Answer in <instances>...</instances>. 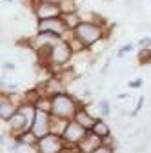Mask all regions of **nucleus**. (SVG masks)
Instances as JSON below:
<instances>
[{"mask_svg":"<svg viewBox=\"0 0 151 153\" xmlns=\"http://www.w3.org/2000/svg\"><path fill=\"white\" fill-rule=\"evenodd\" d=\"M98 109H100V111H98L100 115H109V113H111V111H109L111 106H109L107 100H100V102H98Z\"/></svg>","mask_w":151,"mask_h":153,"instance_id":"obj_20","label":"nucleus"},{"mask_svg":"<svg viewBox=\"0 0 151 153\" xmlns=\"http://www.w3.org/2000/svg\"><path fill=\"white\" fill-rule=\"evenodd\" d=\"M91 131L95 133L97 137H100V139H106L107 135H111V128H109V124H107L106 120H102V119H97V122H95V126H93Z\"/></svg>","mask_w":151,"mask_h":153,"instance_id":"obj_16","label":"nucleus"},{"mask_svg":"<svg viewBox=\"0 0 151 153\" xmlns=\"http://www.w3.org/2000/svg\"><path fill=\"white\" fill-rule=\"evenodd\" d=\"M91 153H115V148H111V146H107V144H100L95 151H91Z\"/></svg>","mask_w":151,"mask_h":153,"instance_id":"obj_21","label":"nucleus"},{"mask_svg":"<svg viewBox=\"0 0 151 153\" xmlns=\"http://www.w3.org/2000/svg\"><path fill=\"white\" fill-rule=\"evenodd\" d=\"M73 49L69 48L66 38H60L56 44L51 46L49 49V60H47V68H49V73H53L55 69L58 68H64L66 64H69V60L73 59Z\"/></svg>","mask_w":151,"mask_h":153,"instance_id":"obj_3","label":"nucleus"},{"mask_svg":"<svg viewBox=\"0 0 151 153\" xmlns=\"http://www.w3.org/2000/svg\"><path fill=\"white\" fill-rule=\"evenodd\" d=\"M31 9L35 13V16L38 20L44 18H55V16H62V7L58 4L53 2H46V0H31Z\"/></svg>","mask_w":151,"mask_h":153,"instance_id":"obj_4","label":"nucleus"},{"mask_svg":"<svg viewBox=\"0 0 151 153\" xmlns=\"http://www.w3.org/2000/svg\"><path fill=\"white\" fill-rule=\"evenodd\" d=\"M62 18H64V22L67 24L69 29H75L80 22H82V16L78 11H71V13H62Z\"/></svg>","mask_w":151,"mask_h":153,"instance_id":"obj_17","label":"nucleus"},{"mask_svg":"<svg viewBox=\"0 0 151 153\" xmlns=\"http://www.w3.org/2000/svg\"><path fill=\"white\" fill-rule=\"evenodd\" d=\"M78 108H80V102L75 97H71L67 93H60V95H56V97H53L51 115L66 119V120H73L77 111H78Z\"/></svg>","mask_w":151,"mask_h":153,"instance_id":"obj_2","label":"nucleus"},{"mask_svg":"<svg viewBox=\"0 0 151 153\" xmlns=\"http://www.w3.org/2000/svg\"><path fill=\"white\" fill-rule=\"evenodd\" d=\"M73 35L77 38H80L87 48H93L98 42H102V38L106 35V27L102 24L93 22V20H82L77 27L73 29Z\"/></svg>","mask_w":151,"mask_h":153,"instance_id":"obj_1","label":"nucleus"},{"mask_svg":"<svg viewBox=\"0 0 151 153\" xmlns=\"http://www.w3.org/2000/svg\"><path fill=\"white\" fill-rule=\"evenodd\" d=\"M6 124H7V129H9V133H11V137H13V139H16L18 135H20V133L31 129V120L26 117L22 111H18V109H16V113L13 115L11 119L6 120Z\"/></svg>","mask_w":151,"mask_h":153,"instance_id":"obj_9","label":"nucleus"},{"mask_svg":"<svg viewBox=\"0 0 151 153\" xmlns=\"http://www.w3.org/2000/svg\"><path fill=\"white\" fill-rule=\"evenodd\" d=\"M15 140H20L24 146H36V142H38V137H36L31 129H27V131L20 133V135H18Z\"/></svg>","mask_w":151,"mask_h":153,"instance_id":"obj_18","label":"nucleus"},{"mask_svg":"<svg viewBox=\"0 0 151 153\" xmlns=\"http://www.w3.org/2000/svg\"><path fill=\"white\" fill-rule=\"evenodd\" d=\"M73 120H77L80 126H84L86 129H93V126H95V122H97V119L91 115V111H87V108H84V106H80L78 108V111H77V115H75V119Z\"/></svg>","mask_w":151,"mask_h":153,"instance_id":"obj_13","label":"nucleus"},{"mask_svg":"<svg viewBox=\"0 0 151 153\" xmlns=\"http://www.w3.org/2000/svg\"><path fill=\"white\" fill-rule=\"evenodd\" d=\"M138 46L140 48H151V36H144L138 40Z\"/></svg>","mask_w":151,"mask_h":153,"instance_id":"obj_22","label":"nucleus"},{"mask_svg":"<svg viewBox=\"0 0 151 153\" xmlns=\"http://www.w3.org/2000/svg\"><path fill=\"white\" fill-rule=\"evenodd\" d=\"M36 29L38 31H49V33H56L58 36H64L69 27L67 24L64 22L62 16H55V18H44V20H38L36 22Z\"/></svg>","mask_w":151,"mask_h":153,"instance_id":"obj_10","label":"nucleus"},{"mask_svg":"<svg viewBox=\"0 0 151 153\" xmlns=\"http://www.w3.org/2000/svg\"><path fill=\"white\" fill-rule=\"evenodd\" d=\"M100 144H102V139H100V137H97L93 131H89L87 135L84 137V140H80L78 149H80L82 153H91V151H95Z\"/></svg>","mask_w":151,"mask_h":153,"instance_id":"obj_12","label":"nucleus"},{"mask_svg":"<svg viewBox=\"0 0 151 153\" xmlns=\"http://www.w3.org/2000/svg\"><path fill=\"white\" fill-rule=\"evenodd\" d=\"M36 89L40 91V95H46V97H56V95H60V93H66V84L60 80V79H56L55 75H49L46 80H42L38 86H36Z\"/></svg>","mask_w":151,"mask_h":153,"instance_id":"obj_8","label":"nucleus"},{"mask_svg":"<svg viewBox=\"0 0 151 153\" xmlns=\"http://www.w3.org/2000/svg\"><path fill=\"white\" fill-rule=\"evenodd\" d=\"M62 36H58L56 33H49V31H38L36 36H33L29 40V48L33 51H40V49H49L53 44H56Z\"/></svg>","mask_w":151,"mask_h":153,"instance_id":"obj_11","label":"nucleus"},{"mask_svg":"<svg viewBox=\"0 0 151 153\" xmlns=\"http://www.w3.org/2000/svg\"><path fill=\"white\" fill-rule=\"evenodd\" d=\"M16 109H18V106L15 102H11L6 95H2V100H0V119L6 122L7 119H11L13 115L16 113Z\"/></svg>","mask_w":151,"mask_h":153,"instance_id":"obj_14","label":"nucleus"},{"mask_svg":"<svg viewBox=\"0 0 151 153\" xmlns=\"http://www.w3.org/2000/svg\"><path fill=\"white\" fill-rule=\"evenodd\" d=\"M137 60L140 66L151 64V48H140V51L137 53Z\"/></svg>","mask_w":151,"mask_h":153,"instance_id":"obj_19","label":"nucleus"},{"mask_svg":"<svg viewBox=\"0 0 151 153\" xmlns=\"http://www.w3.org/2000/svg\"><path fill=\"white\" fill-rule=\"evenodd\" d=\"M87 133H89V129H86L84 126H80L77 120H69V124H67V128L64 131L62 139H64V142L67 146H78L80 140H84V137L87 135Z\"/></svg>","mask_w":151,"mask_h":153,"instance_id":"obj_7","label":"nucleus"},{"mask_svg":"<svg viewBox=\"0 0 151 153\" xmlns=\"http://www.w3.org/2000/svg\"><path fill=\"white\" fill-rule=\"evenodd\" d=\"M4 68H6V71H13L15 69V64L13 62H4Z\"/></svg>","mask_w":151,"mask_h":153,"instance_id":"obj_25","label":"nucleus"},{"mask_svg":"<svg viewBox=\"0 0 151 153\" xmlns=\"http://www.w3.org/2000/svg\"><path fill=\"white\" fill-rule=\"evenodd\" d=\"M66 142L62 139V135H55V133H47L46 137L38 139L35 146V151L36 153H60L64 149Z\"/></svg>","mask_w":151,"mask_h":153,"instance_id":"obj_5","label":"nucleus"},{"mask_svg":"<svg viewBox=\"0 0 151 153\" xmlns=\"http://www.w3.org/2000/svg\"><path fill=\"white\" fill-rule=\"evenodd\" d=\"M31 131L38 139H42V137L47 135V133H51V113L36 109V115H35V119L31 122Z\"/></svg>","mask_w":151,"mask_h":153,"instance_id":"obj_6","label":"nucleus"},{"mask_svg":"<svg viewBox=\"0 0 151 153\" xmlns=\"http://www.w3.org/2000/svg\"><path fill=\"white\" fill-rule=\"evenodd\" d=\"M67 124H69V120L51 115V133H55V135H64V131H66Z\"/></svg>","mask_w":151,"mask_h":153,"instance_id":"obj_15","label":"nucleus"},{"mask_svg":"<svg viewBox=\"0 0 151 153\" xmlns=\"http://www.w3.org/2000/svg\"><path fill=\"white\" fill-rule=\"evenodd\" d=\"M140 86H142V79H137V80L129 82V88H140Z\"/></svg>","mask_w":151,"mask_h":153,"instance_id":"obj_24","label":"nucleus"},{"mask_svg":"<svg viewBox=\"0 0 151 153\" xmlns=\"http://www.w3.org/2000/svg\"><path fill=\"white\" fill-rule=\"evenodd\" d=\"M131 48H133V44H126L124 48H120V49H118V56H124L127 51H131Z\"/></svg>","mask_w":151,"mask_h":153,"instance_id":"obj_23","label":"nucleus"}]
</instances>
